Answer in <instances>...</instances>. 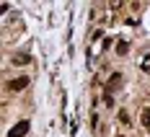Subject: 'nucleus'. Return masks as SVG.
I'll use <instances>...</instances> for the list:
<instances>
[{
    "label": "nucleus",
    "mask_w": 150,
    "mask_h": 137,
    "mask_svg": "<svg viewBox=\"0 0 150 137\" xmlns=\"http://www.w3.org/2000/svg\"><path fill=\"white\" fill-rule=\"evenodd\" d=\"M31 57L29 54H13V65H29Z\"/></svg>",
    "instance_id": "obj_4"
},
{
    "label": "nucleus",
    "mask_w": 150,
    "mask_h": 137,
    "mask_svg": "<svg viewBox=\"0 0 150 137\" xmlns=\"http://www.w3.org/2000/svg\"><path fill=\"white\" fill-rule=\"evenodd\" d=\"M140 122H142V127H150V109H142V114H140Z\"/></svg>",
    "instance_id": "obj_5"
},
{
    "label": "nucleus",
    "mask_w": 150,
    "mask_h": 137,
    "mask_svg": "<svg viewBox=\"0 0 150 137\" xmlns=\"http://www.w3.org/2000/svg\"><path fill=\"white\" fill-rule=\"evenodd\" d=\"M91 127H93V129H98V114H93V117H91Z\"/></svg>",
    "instance_id": "obj_9"
},
{
    "label": "nucleus",
    "mask_w": 150,
    "mask_h": 137,
    "mask_svg": "<svg viewBox=\"0 0 150 137\" xmlns=\"http://www.w3.org/2000/svg\"><path fill=\"white\" fill-rule=\"evenodd\" d=\"M140 70H145V73H150V54H145V57L140 60Z\"/></svg>",
    "instance_id": "obj_6"
},
{
    "label": "nucleus",
    "mask_w": 150,
    "mask_h": 137,
    "mask_svg": "<svg viewBox=\"0 0 150 137\" xmlns=\"http://www.w3.org/2000/svg\"><path fill=\"white\" fill-rule=\"evenodd\" d=\"M117 119H119V124H129V114H127V111L122 109L119 114H117Z\"/></svg>",
    "instance_id": "obj_7"
},
{
    "label": "nucleus",
    "mask_w": 150,
    "mask_h": 137,
    "mask_svg": "<svg viewBox=\"0 0 150 137\" xmlns=\"http://www.w3.org/2000/svg\"><path fill=\"white\" fill-rule=\"evenodd\" d=\"M119 83H122V75H119V73H111V80L106 83V96H109V93L114 91V88H117Z\"/></svg>",
    "instance_id": "obj_3"
},
{
    "label": "nucleus",
    "mask_w": 150,
    "mask_h": 137,
    "mask_svg": "<svg viewBox=\"0 0 150 137\" xmlns=\"http://www.w3.org/2000/svg\"><path fill=\"white\" fill-rule=\"evenodd\" d=\"M26 132H29V122L23 119V122H18V124H16V127H13V129L8 132V137H23V135H26Z\"/></svg>",
    "instance_id": "obj_2"
},
{
    "label": "nucleus",
    "mask_w": 150,
    "mask_h": 137,
    "mask_svg": "<svg viewBox=\"0 0 150 137\" xmlns=\"http://www.w3.org/2000/svg\"><path fill=\"white\" fill-rule=\"evenodd\" d=\"M26 85H29V78L21 75V78H13V80H8V85H5V88H8L11 93H18V91H23Z\"/></svg>",
    "instance_id": "obj_1"
},
{
    "label": "nucleus",
    "mask_w": 150,
    "mask_h": 137,
    "mask_svg": "<svg viewBox=\"0 0 150 137\" xmlns=\"http://www.w3.org/2000/svg\"><path fill=\"white\" fill-rule=\"evenodd\" d=\"M127 49H129V44H127V42H117V54H124Z\"/></svg>",
    "instance_id": "obj_8"
}]
</instances>
